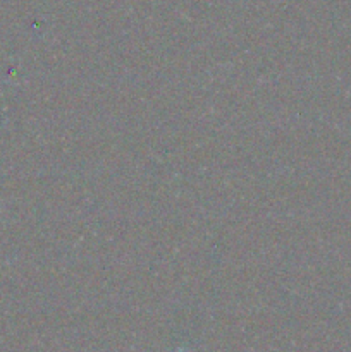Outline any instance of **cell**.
<instances>
[{
    "instance_id": "obj_1",
    "label": "cell",
    "mask_w": 351,
    "mask_h": 352,
    "mask_svg": "<svg viewBox=\"0 0 351 352\" xmlns=\"http://www.w3.org/2000/svg\"><path fill=\"white\" fill-rule=\"evenodd\" d=\"M172 352H189L188 349H176V351H172Z\"/></svg>"
}]
</instances>
